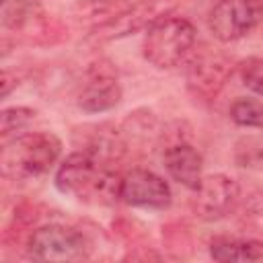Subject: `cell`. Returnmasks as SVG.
Returning a JSON list of instances; mask_svg holds the SVG:
<instances>
[{
    "instance_id": "obj_1",
    "label": "cell",
    "mask_w": 263,
    "mask_h": 263,
    "mask_svg": "<svg viewBox=\"0 0 263 263\" xmlns=\"http://www.w3.org/2000/svg\"><path fill=\"white\" fill-rule=\"evenodd\" d=\"M119 181L121 177L115 175L109 164L97 160L84 150L66 156L53 177V185L60 193L95 203L119 199Z\"/></svg>"
},
{
    "instance_id": "obj_2",
    "label": "cell",
    "mask_w": 263,
    "mask_h": 263,
    "mask_svg": "<svg viewBox=\"0 0 263 263\" xmlns=\"http://www.w3.org/2000/svg\"><path fill=\"white\" fill-rule=\"evenodd\" d=\"M62 154V140L51 132H27L4 140L0 154L2 175L14 181L47 173Z\"/></svg>"
},
{
    "instance_id": "obj_3",
    "label": "cell",
    "mask_w": 263,
    "mask_h": 263,
    "mask_svg": "<svg viewBox=\"0 0 263 263\" xmlns=\"http://www.w3.org/2000/svg\"><path fill=\"white\" fill-rule=\"evenodd\" d=\"M195 39L197 31L191 21L185 16L160 14L144 31L142 53L154 68L168 70L189 58Z\"/></svg>"
},
{
    "instance_id": "obj_4",
    "label": "cell",
    "mask_w": 263,
    "mask_h": 263,
    "mask_svg": "<svg viewBox=\"0 0 263 263\" xmlns=\"http://www.w3.org/2000/svg\"><path fill=\"white\" fill-rule=\"evenodd\" d=\"M33 261H82L90 255V245L82 232L64 224H45L33 230L27 245Z\"/></svg>"
},
{
    "instance_id": "obj_5",
    "label": "cell",
    "mask_w": 263,
    "mask_h": 263,
    "mask_svg": "<svg viewBox=\"0 0 263 263\" xmlns=\"http://www.w3.org/2000/svg\"><path fill=\"white\" fill-rule=\"evenodd\" d=\"M261 18L257 0H218L208 14L210 33L220 43H232L249 35Z\"/></svg>"
},
{
    "instance_id": "obj_6",
    "label": "cell",
    "mask_w": 263,
    "mask_h": 263,
    "mask_svg": "<svg viewBox=\"0 0 263 263\" xmlns=\"http://www.w3.org/2000/svg\"><path fill=\"white\" fill-rule=\"evenodd\" d=\"M230 74H232L230 60L220 51L203 47L189 58L185 80H187V88L195 97L203 101H212L220 95Z\"/></svg>"
},
{
    "instance_id": "obj_7",
    "label": "cell",
    "mask_w": 263,
    "mask_h": 263,
    "mask_svg": "<svg viewBox=\"0 0 263 263\" xmlns=\"http://www.w3.org/2000/svg\"><path fill=\"white\" fill-rule=\"evenodd\" d=\"M238 197H240V187L232 177L224 173L205 175L201 177L195 189L193 212L197 218L205 222H216L226 218L234 210Z\"/></svg>"
},
{
    "instance_id": "obj_8",
    "label": "cell",
    "mask_w": 263,
    "mask_h": 263,
    "mask_svg": "<svg viewBox=\"0 0 263 263\" xmlns=\"http://www.w3.org/2000/svg\"><path fill=\"white\" fill-rule=\"evenodd\" d=\"M119 199L132 208L164 210L173 201L171 185L148 168H132L121 175Z\"/></svg>"
},
{
    "instance_id": "obj_9",
    "label": "cell",
    "mask_w": 263,
    "mask_h": 263,
    "mask_svg": "<svg viewBox=\"0 0 263 263\" xmlns=\"http://www.w3.org/2000/svg\"><path fill=\"white\" fill-rule=\"evenodd\" d=\"M121 101V86L117 76L107 66H95L88 72L86 84L82 86L76 103L84 113H105L119 105Z\"/></svg>"
},
{
    "instance_id": "obj_10",
    "label": "cell",
    "mask_w": 263,
    "mask_h": 263,
    "mask_svg": "<svg viewBox=\"0 0 263 263\" xmlns=\"http://www.w3.org/2000/svg\"><path fill=\"white\" fill-rule=\"evenodd\" d=\"M162 164L173 181L195 191L203 177V158L187 142H175L164 148Z\"/></svg>"
},
{
    "instance_id": "obj_11",
    "label": "cell",
    "mask_w": 263,
    "mask_h": 263,
    "mask_svg": "<svg viewBox=\"0 0 263 263\" xmlns=\"http://www.w3.org/2000/svg\"><path fill=\"white\" fill-rule=\"evenodd\" d=\"M132 4L134 2L125 0H80L74 6V16L92 33H99L113 25L123 12H127Z\"/></svg>"
},
{
    "instance_id": "obj_12",
    "label": "cell",
    "mask_w": 263,
    "mask_h": 263,
    "mask_svg": "<svg viewBox=\"0 0 263 263\" xmlns=\"http://www.w3.org/2000/svg\"><path fill=\"white\" fill-rule=\"evenodd\" d=\"M210 257L220 263L259 261L263 259V240L238 238V236H216L210 242Z\"/></svg>"
},
{
    "instance_id": "obj_13",
    "label": "cell",
    "mask_w": 263,
    "mask_h": 263,
    "mask_svg": "<svg viewBox=\"0 0 263 263\" xmlns=\"http://www.w3.org/2000/svg\"><path fill=\"white\" fill-rule=\"evenodd\" d=\"M230 119L238 127L263 129V101L255 97H240L230 105Z\"/></svg>"
},
{
    "instance_id": "obj_14",
    "label": "cell",
    "mask_w": 263,
    "mask_h": 263,
    "mask_svg": "<svg viewBox=\"0 0 263 263\" xmlns=\"http://www.w3.org/2000/svg\"><path fill=\"white\" fill-rule=\"evenodd\" d=\"M35 119V109L31 107H6L0 113V136L2 140H10L18 136L29 123Z\"/></svg>"
},
{
    "instance_id": "obj_15",
    "label": "cell",
    "mask_w": 263,
    "mask_h": 263,
    "mask_svg": "<svg viewBox=\"0 0 263 263\" xmlns=\"http://www.w3.org/2000/svg\"><path fill=\"white\" fill-rule=\"evenodd\" d=\"M238 76L242 80V84L255 92L263 97V58H247L238 64Z\"/></svg>"
},
{
    "instance_id": "obj_16",
    "label": "cell",
    "mask_w": 263,
    "mask_h": 263,
    "mask_svg": "<svg viewBox=\"0 0 263 263\" xmlns=\"http://www.w3.org/2000/svg\"><path fill=\"white\" fill-rule=\"evenodd\" d=\"M259 212H261V214H263V197H261V199H259Z\"/></svg>"
}]
</instances>
